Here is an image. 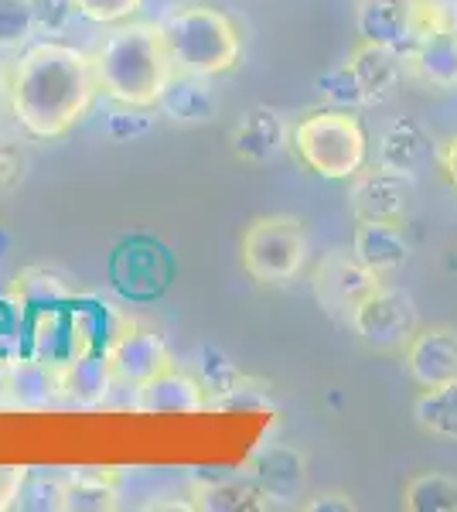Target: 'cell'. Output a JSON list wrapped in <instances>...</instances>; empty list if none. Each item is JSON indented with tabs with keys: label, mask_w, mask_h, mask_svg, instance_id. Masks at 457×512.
Here are the masks:
<instances>
[{
	"label": "cell",
	"mask_w": 457,
	"mask_h": 512,
	"mask_svg": "<svg viewBox=\"0 0 457 512\" xmlns=\"http://www.w3.org/2000/svg\"><path fill=\"white\" fill-rule=\"evenodd\" d=\"M99 96L93 55L45 38L7 65L4 99L14 123L35 140H58L86 120Z\"/></svg>",
	"instance_id": "6da1fadb"
},
{
	"label": "cell",
	"mask_w": 457,
	"mask_h": 512,
	"mask_svg": "<svg viewBox=\"0 0 457 512\" xmlns=\"http://www.w3.org/2000/svg\"><path fill=\"white\" fill-rule=\"evenodd\" d=\"M93 65L99 93L116 106H134V110H157V99L174 76L164 31L151 21L116 24L99 41Z\"/></svg>",
	"instance_id": "7a4b0ae2"
},
{
	"label": "cell",
	"mask_w": 457,
	"mask_h": 512,
	"mask_svg": "<svg viewBox=\"0 0 457 512\" xmlns=\"http://www.w3.org/2000/svg\"><path fill=\"white\" fill-rule=\"evenodd\" d=\"M174 72L215 79L243 62V31L212 4H181L161 21Z\"/></svg>",
	"instance_id": "3957f363"
},
{
	"label": "cell",
	"mask_w": 457,
	"mask_h": 512,
	"mask_svg": "<svg viewBox=\"0 0 457 512\" xmlns=\"http://www.w3.org/2000/svg\"><path fill=\"white\" fill-rule=\"evenodd\" d=\"M290 151L318 178L352 181L369 161V134L355 110L318 106L290 127Z\"/></svg>",
	"instance_id": "277c9868"
},
{
	"label": "cell",
	"mask_w": 457,
	"mask_h": 512,
	"mask_svg": "<svg viewBox=\"0 0 457 512\" xmlns=\"http://www.w3.org/2000/svg\"><path fill=\"white\" fill-rule=\"evenodd\" d=\"M311 239L301 219L260 216L239 236V263L256 284H290L301 277Z\"/></svg>",
	"instance_id": "5b68a950"
},
{
	"label": "cell",
	"mask_w": 457,
	"mask_h": 512,
	"mask_svg": "<svg viewBox=\"0 0 457 512\" xmlns=\"http://www.w3.org/2000/svg\"><path fill=\"white\" fill-rule=\"evenodd\" d=\"M348 325H352V332L359 335L365 349L379 355H403V349L420 328V315L410 294L400 291V287L382 284L376 294H369L355 308Z\"/></svg>",
	"instance_id": "8992f818"
},
{
	"label": "cell",
	"mask_w": 457,
	"mask_h": 512,
	"mask_svg": "<svg viewBox=\"0 0 457 512\" xmlns=\"http://www.w3.org/2000/svg\"><path fill=\"white\" fill-rule=\"evenodd\" d=\"M386 284V277L369 270L352 250H331L324 260L314 267L311 277V291L318 308L328 318L348 325L355 315V308L365 301L369 294H376Z\"/></svg>",
	"instance_id": "52a82bcc"
},
{
	"label": "cell",
	"mask_w": 457,
	"mask_h": 512,
	"mask_svg": "<svg viewBox=\"0 0 457 512\" xmlns=\"http://www.w3.org/2000/svg\"><path fill=\"white\" fill-rule=\"evenodd\" d=\"M106 362H110V373L116 386H127L137 390L140 383H147L161 369L171 366L168 342L144 325H123L120 332L106 342Z\"/></svg>",
	"instance_id": "ba28073f"
},
{
	"label": "cell",
	"mask_w": 457,
	"mask_h": 512,
	"mask_svg": "<svg viewBox=\"0 0 457 512\" xmlns=\"http://www.w3.org/2000/svg\"><path fill=\"white\" fill-rule=\"evenodd\" d=\"M348 205H352L355 222H406L413 205V175H400L376 164L369 171H359L348 188Z\"/></svg>",
	"instance_id": "9c48e42d"
},
{
	"label": "cell",
	"mask_w": 457,
	"mask_h": 512,
	"mask_svg": "<svg viewBox=\"0 0 457 512\" xmlns=\"http://www.w3.org/2000/svg\"><path fill=\"white\" fill-rule=\"evenodd\" d=\"M209 407V386L171 362L134 390V410L147 417H185Z\"/></svg>",
	"instance_id": "30bf717a"
},
{
	"label": "cell",
	"mask_w": 457,
	"mask_h": 512,
	"mask_svg": "<svg viewBox=\"0 0 457 512\" xmlns=\"http://www.w3.org/2000/svg\"><path fill=\"white\" fill-rule=\"evenodd\" d=\"M403 366L420 390L423 386L457 379V328L454 325L417 328V335L403 349Z\"/></svg>",
	"instance_id": "8fae6325"
},
{
	"label": "cell",
	"mask_w": 457,
	"mask_h": 512,
	"mask_svg": "<svg viewBox=\"0 0 457 512\" xmlns=\"http://www.w3.org/2000/svg\"><path fill=\"white\" fill-rule=\"evenodd\" d=\"M171 277V260L164 246L151 239H134V243L120 246L113 256V284L127 297H154L164 291Z\"/></svg>",
	"instance_id": "7c38bea8"
},
{
	"label": "cell",
	"mask_w": 457,
	"mask_h": 512,
	"mask_svg": "<svg viewBox=\"0 0 457 512\" xmlns=\"http://www.w3.org/2000/svg\"><path fill=\"white\" fill-rule=\"evenodd\" d=\"M290 147V123L273 106H253L232 127V154L246 164H270Z\"/></svg>",
	"instance_id": "4fadbf2b"
},
{
	"label": "cell",
	"mask_w": 457,
	"mask_h": 512,
	"mask_svg": "<svg viewBox=\"0 0 457 512\" xmlns=\"http://www.w3.org/2000/svg\"><path fill=\"white\" fill-rule=\"evenodd\" d=\"M352 253L359 256L369 270L389 277L410 263L413 243L406 236V222H369L359 219L352 233Z\"/></svg>",
	"instance_id": "5bb4252c"
},
{
	"label": "cell",
	"mask_w": 457,
	"mask_h": 512,
	"mask_svg": "<svg viewBox=\"0 0 457 512\" xmlns=\"http://www.w3.org/2000/svg\"><path fill=\"white\" fill-rule=\"evenodd\" d=\"M345 62L352 65L355 79H359L365 106L382 103V99L400 86V79L406 72V52L379 45V41H365V38L352 48V55H348Z\"/></svg>",
	"instance_id": "9a60e30c"
},
{
	"label": "cell",
	"mask_w": 457,
	"mask_h": 512,
	"mask_svg": "<svg viewBox=\"0 0 457 512\" xmlns=\"http://www.w3.org/2000/svg\"><path fill=\"white\" fill-rule=\"evenodd\" d=\"M406 72L423 86L457 89V28L434 31L406 48Z\"/></svg>",
	"instance_id": "2e32d148"
},
{
	"label": "cell",
	"mask_w": 457,
	"mask_h": 512,
	"mask_svg": "<svg viewBox=\"0 0 457 512\" xmlns=\"http://www.w3.org/2000/svg\"><path fill=\"white\" fill-rule=\"evenodd\" d=\"M62 400H72L79 407H96L103 403L113 390V373L110 362H106V349H86L79 355H72L62 369Z\"/></svg>",
	"instance_id": "e0dca14e"
},
{
	"label": "cell",
	"mask_w": 457,
	"mask_h": 512,
	"mask_svg": "<svg viewBox=\"0 0 457 512\" xmlns=\"http://www.w3.org/2000/svg\"><path fill=\"white\" fill-rule=\"evenodd\" d=\"M434 151V140L413 117H396L379 137V164L400 175H413Z\"/></svg>",
	"instance_id": "ac0fdd59"
},
{
	"label": "cell",
	"mask_w": 457,
	"mask_h": 512,
	"mask_svg": "<svg viewBox=\"0 0 457 512\" xmlns=\"http://www.w3.org/2000/svg\"><path fill=\"white\" fill-rule=\"evenodd\" d=\"M120 472L116 468H69L62 475L65 512H103L116 506Z\"/></svg>",
	"instance_id": "d6986e66"
},
{
	"label": "cell",
	"mask_w": 457,
	"mask_h": 512,
	"mask_svg": "<svg viewBox=\"0 0 457 512\" xmlns=\"http://www.w3.org/2000/svg\"><path fill=\"white\" fill-rule=\"evenodd\" d=\"M7 379H11V407H48L62 400L58 366H48L35 355H14L7 362Z\"/></svg>",
	"instance_id": "ffe728a7"
},
{
	"label": "cell",
	"mask_w": 457,
	"mask_h": 512,
	"mask_svg": "<svg viewBox=\"0 0 457 512\" xmlns=\"http://www.w3.org/2000/svg\"><path fill=\"white\" fill-rule=\"evenodd\" d=\"M212 79L202 76H185V72H174L171 82L164 86L161 99H157V110L174 123H205L215 117L219 110V99H215Z\"/></svg>",
	"instance_id": "44dd1931"
},
{
	"label": "cell",
	"mask_w": 457,
	"mask_h": 512,
	"mask_svg": "<svg viewBox=\"0 0 457 512\" xmlns=\"http://www.w3.org/2000/svg\"><path fill=\"white\" fill-rule=\"evenodd\" d=\"M359 35L365 41H379V45L410 48V11L406 0H362L359 7Z\"/></svg>",
	"instance_id": "7402d4cb"
},
{
	"label": "cell",
	"mask_w": 457,
	"mask_h": 512,
	"mask_svg": "<svg viewBox=\"0 0 457 512\" xmlns=\"http://www.w3.org/2000/svg\"><path fill=\"white\" fill-rule=\"evenodd\" d=\"M14 304L24 315H38L45 308H58V304L72 301V287L62 274L48 267H28L11 280V291H7Z\"/></svg>",
	"instance_id": "603a6c76"
},
{
	"label": "cell",
	"mask_w": 457,
	"mask_h": 512,
	"mask_svg": "<svg viewBox=\"0 0 457 512\" xmlns=\"http://www.w3.org/2000/svg\"><path fill=\"white\" fill-rule=\"evenodd\" d=\"M413 420H417L423 434L457 444V379L423 386L417 400H413Z\"/></svg>",
	"instance_id": "cb8c5ba5"
},
{
	"label": "cell",
	"mask_w": 457,
	"mask_h": 512,
	"mask_svg": "<svg viewBox=\"0 0 457 512\" xmlns=\"http://www.w3.org/2000/svg\"><path fill=\"white\" fill-rule=\"evenodd\" d=\"M260 482V489L277 499H294L304 489V461L297 451L290 448H267L263 454H256L253 472H249Z\"/></svg>",
	"instance_id": "d4e9b609"
},
{
	"label": "cell",
	"mask_w": 457,
	"mask_h": 512,
	"mask_svg": "<svg viewBox=\"0 0 457 512\" xmlns=\"http://www.w3.org/2000/svg\"><path fill=\"white\" fill-rule=\"evenodd\" d=\"M195 506L198 509H215V512H253V509H270L273 499L260 489L253 475L239 478H219V482H209L195 492Z\"/></svg>",
	"instance_id": "484cf974"
},
{
	"label": "cell",
	"mask_w": 457,
	"mask_h": 512,
	"mask_svg": "<svg viewBox=\"0 0 457 512\" xmlns=\"http://www.w3.org/2000/svg\"><path fill=\"white\" fill-rule=\"evenodd\" d=\"M403 509L410 512H457V478L447 472H417L406 478L400 492Z\"/></svg>",
	"instance_id": "4316f807"
},
{
	"label": "cell",
	"mask_w": 457,
	"mask_h": 512,
	"mask_svg": "<svg viewBox=\"0 0 457 512\" xmlns=\"http://www.w3.org/2000/svg\"><path fill=\"white\" fill-rule=\"evenodd\" d=\"M35 35L38 24L28 0H0V52L24 48Z\"/></svg>",
	"instance_id": "83f0119b"
},
{
	"label": "cell",
	"mask_w": 457,
	"mask_h": 512,
	"mask_svg": "<svg viewBox=\"0 0 457 512\" xmlns=\"http://www.w3.org/2000/svg\"><path fill=\"white\" fill-rule=\"evenodd\" d=\"M318 89H321L324 103L338 106V110H359V106H365L362 86H359V79H355V72L348 62L335 65L331 72H324V76L318 79Z\"/></svg>",
	"instance_id": "f1b7e54d"
},
{
	"label": "cell",
	"mask_w": 457,
	"mask_h": 512,
	"mask_svg": "<svg viewBox=\"0 0 457 512\" xmlns=\"http://www.w3.org/2000/svg\"><path fill=\"white\" fill-rule=\"evenodd\" d=\"M406 11H410V38L413 41L434 35V31H444V28H457V14L447 0H406Z\"/></svg>",
	"instance_id": "f546056e"
},
{
	"label": "cell",
	"mask_w": 457,
	"mask_h": 512,
	"mask_svg": "<svg viewBox=\"0 0 457 512\" xmlns=\"http://www.w3.org/2000/svg\"><path fill=\"white\" fill-rule=\"evenodd\" d=\"M144 7V0H76V14L89 24H103V28H116V24L134 21Z\"/></svg>",
	"instance_id": "4dcf8cb0"
},
{
	"label": "cell",
	"mask_w": 457,
	"mask_h": 512,
	"mask_svg": "<svg viewBox=\"0 0 457 512\" xmlns=\"http://www.w3.org/2000/svg\"><path fill=\"white\" fill-rule=\"evenodd\" d=\"M31 14H35L38 35H58V31L76 18V0H28Z\"/></svg>",
	"instance_id": "1f68e13d"
},
{
	"label": "cell",
	"mask_w": 457,
	"mask_h": 512,
	"mask_svg": "<svg viewBox=\"0 0 457 512\" xmlns=\"http://www.w3.org/2000/svg\"><path fill=\"white\" fill-rule=\"evenodd\" d=\"M24 171H28V154H24V147H18L14 140H7L0 134V195L14 192L24 181Z\"/></svg>",
	"instance_id": "d6a6232c"
},
{
	"label": "cell",
	"mask_w": 457,
	"mask_h": 512,
	"mask_svg": "<svg viewBox=\"0 0 457 512\" xmlns=\"http://www.w3.org/2000/svg\"><path fill=\"white\" fill-rule=\"evenodd\" d=\"M31 478V468L28 465H0V512L14 509Z\"/></svg>",
	"instance_id": "836d02e7"
},
{
	"label": "cell",
	"mask_w": 457,
	"mask_h": 512,
	"mask_svg": "<svg viewBox=\"0 0 457 512\" xmlns=\"http://www.w3.org/2000/svg\"><path fill=\"white\" fill-rule=\"evenodd\" d=\"M151 130V117L147 110H134V106H123V110L110 113V134L116 140H127V137H140Z\"/></svg>",
	"instance_id": "e575fe53"
},
{
	"label": "cell",
	"mask_w": 457,
	"mask_h": 512,
	"mask_svg": "<svg viewBox=\"0 0 457 512\" xmlns=\"http://www.w3.org/2000/svg\"><path fill=\"white\" fill-rule=\"evenodd\" d=\"M301 509H307V512H352L355 499L348 492H324V495H314V499H307Z\"/></svg>",
	"instance_id": "d590c367"
},
{
	"label": "cell",
	"mask_w": 457,
	"mask_h": 512,
	"mask_svg": "<svg viewBox=\"0 0 457 512\" xmlns=\"http://www.w3.org/2000/svg\"><path fill=\"white\" fill-rule=\"evenodd\" d=\"M434 158H437V164H440V171H444L447 185H451L454 192H457V134H454V137H447L444 144H437Z\"/></svg>",
	"instance_id": "8d00e7d4"
},
{
	"label": "cell",
	"mask_w": 457,
	"mask_h": 512,
	"mask_svg": "<svg viewBox=\"0 0 457 512\" xmlns=\"http://www.w3.org/2000/svg\"><path fill=\"white\" fill-rule=\"evenodd\" d=\"M11 362V359H7ZM7 362H0V407H11V379H7Z\"/></svg>",
	"instance_id": "74e56055"
}]
</instances>
